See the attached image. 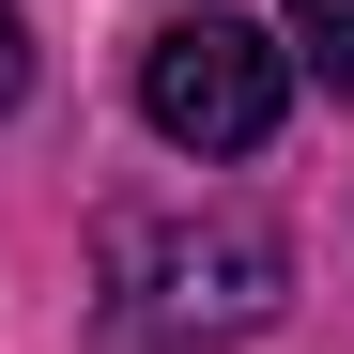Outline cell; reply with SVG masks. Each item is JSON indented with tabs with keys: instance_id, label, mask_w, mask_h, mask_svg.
I'll list each match as a JSON object with an SVG mask.
<instances>
[{
	"instance_id": "cell-2",
	"label": "cell",
	"mask_w": 354,
	"mask_h": 354,
	"mask_svg": "<svg viewBox=\"0 0 354 354\" xmlns=\"http://www.w3.org/2000/svg\"><path fill=\"white\" fill-rule=\"evenodd\" d=\"M139 108H154L169 154H262L277 108H292V46L247 16H169L139 46Z\"/></svg>"
},
{
	"instance_id": "cell-4",
	"label": "cell",
	"mask_w": 354,
	"mask_h": 354,
	"mask_svg": "<svg viewBox=\"0 0 354 354\" xmlns=\"http://www.w3.org/2000/svg\"><path fill=\"white\" fill-rule=\"evenodd\" d=\"M16 93H31V16L0 0V124H16Z\"/></svg>"
},
{
	"instance_id": "cell-3",
	"label": "cell",
	"mask_w": 354,
	"mask_h": 354,
	"mask_svg": "<svg viewBox=\"0 0 354 354\" xmlns=\"http://www.w3.org/2000/svg\"><path fill=\"white\" fill-rule=\"evenodd\" d=\"M292 62L324 93H354V0H292Z\"/></svg>"
},
{
	"instance_id": "cell-1",
	"label": "cell",
	"mask_w": 354,
	"mask_h": 354,
	"mask_svg": "<svg viewBox=\"0 0 354 354\" xmlns=\"http://www.w3.org/2000/svg\"><path fill=\"white\" fill-rule=\"evenodd\" d=\"M93 292H108L124 354H216V339H262L292 308V247L262 216H108Z\"/></svg>"
}]
</instances>
